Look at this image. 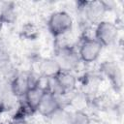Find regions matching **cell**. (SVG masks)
Segmentation results:
<instances>
[{"label":"cell","instance_id":"30bf717a","mask_svg":"<svg viewBox=\"0 0 124 124\" xmlns=\"http://www.w3.org/2000/svg\"><path fill=\"white\" fill-rule=\"evenodd\" d=\"M39 73L41 78H53L61 71L57 61L54 58H43L39 62Z\"/></svg>","mask_w":124,"mask_h":124},{"label":"cell","instance_id":"3957f363","mask_svg":"<svg viewBox=\"0 0 124 124\" xmlns=\"http://www.w3.org/2000/svg\"><path fill=\"white\" fill-rule=\"evenodd\" d=\"M118 38V27L111 21L101 20L96 24L94 30V39L98 41L102 46H109L113 45Z\"/></svg>","mask_w":124,"mask_h":124},{"label":"cell","instance_id":"277c9868","mask_svg":"<svg viewBox=\"0 0 124 124\" xmlns=\"http://www.w3.org/2000/svg\"><path fill=\"white\" fill-rule=\"evenodd\" d=\"M103 50L102 45L96 41L94 38H84L81 40L78 53L80 59V62L85 64H91L98 60Z\"/></svg>","mask_w":124,"mask_h":124},{"label":"cell","instance_id":"8fae6325","mask_svg":"<svg viewBox=\"0 0 124 124\" xmlns=\"http://www.w3.org/2000/svg\"><path fill=\"white\" fill-rule=\"evenodd\" d=\"M49 124H72L71 123V112L65 108H60L48 118Z\"/></svg>","mask_w":124,"mask_h":124},{"label":"cell","instance_id":"7c38bea8","mask_svg":"<svg viewBox=\"0 0 124 124\" xmlns=\"http://www.w3.org/2000/svg\"><path fill=\"white\" fill-rule=\"evenodd\" d=\"M0 16L3 23L13 22L16 18V11L14 5L12 3H5L0 8Z\"/></svg>","mask_w":124,"mask_h":124},{"label":"cell","instance_id":"52a82bcc","mask_svg":"<svg viewBox=\"0 0 124 124\" xmlns=\"http://www.w3.org/2000/svg\"><path fill=\"white\" fill-rule=\"evenodd\" d=\"M82 5L86 18L91 22H96V24L103 20L102 17L104 14L108 11V6L106 2L102 1H91V2H80Z\"/></svg>","mask_w":124,"mask_h":124},{"label":"cell","instance_id":"5b68a950","mask_svg":"<svg viewBox=\"0 0 124 124\" xmlns=\"http://www.w3.org/2000/svg\"><path fill=\"white\" fill-rule=\"evenodd\" d=\"M40 78H36L32 73L17 74L16 75L10 84L11 93L16 98H23L28 89L39 83Z\"/></svg>","mask_w":124,"mask_h":124},{"label":"cell","instance_id":"7a4b0ae2","mask_svg":"<svg viewBox=\"0 0 124 124\" xmlns=\"http://www.w3.org/2000/svg\"><path fill=\"white\" fill-rule=\"evenodd\" d=\"M54 59L57 61L61 71L67 72H74L80 63L78 49L70 45L59 46L55 52Z\"/></svg>","mask_w":124,"mask_h":124},{"label":"cell","instance_id":"ba28073f","mask_svg":"<svg viewBox=\"0 0 124 124\" xmlns=\"http://www.w3.org/2000/svg\"><path fill=\"white\" fill-rule=\"evenodd\" d=\"M101 71L109 79L115 91H119L122 87V75L120 68L112 61H106L101 66Z\"/></svg>","mask_w":124,"mask_h":124},{"label":"cell","instance_id":"6da1fadb","mask_svg":"<svg viewBox=\"0 0 124 124\" xmlns=\"http://www.w3.org/2000/svg\"><path fill=\"white\" fill-rule=\"evenodd\" d=\"M73 17L66 11H56L50 14L46 25L48 32L55 38L63 37L73 28Z\"/></svg>","mask_w":124,"mask_h":124},{"label":"cell","instance_id":"4fadbf2b","mask_svg":"<svg viewBox=\"0 0 124 124\" xmlns=\"http://www.w3.org/2000/svg\"><path fill=\"white\" fill-rule=\"evenodd\" d=\"M71 123L72 124H90L91 118L86 111L80 108H77L75 111L71 112Z\"/></svg>","mask_w":124,"mask_h":124},{"label":"cell","instance_id":"8992f818","mask_svg":"<svg viewBox=\"0 0 124 124\" xmlns=\"http://www.w3.org/2000/svg\"><path fill=\"white\" fill-rule=\"evenodd\" d=\"M61 97L62 96H57L51 92L46 91L37 108V111L42 116L48 118L60 108H64Z\"/></svg>","mask_w":124,"mask_h":124},{"label":"cell","instance_id":"9a60e30c","mask_svg":"<svg viewBox=\"0 0 124 124\" xmlns=\"http://www.w3.org/2000/svg\"><path fill=\"white\" fill-rule=\"evenodd\" d=\"M3 25H4V23H3L2 19H1V16H0V31L2 30V28H3Z\"/></svg>","mask_w":124,"mask_h":124},{"label":"cell","instance_id":"5bb4252c","mask_svg":"<svg viewBox=\"0 0 124 124\" xmlns=\"http://www.w3.org/2000/svg\"><path fill=\"white\" fill-rule=\"evenodd\" d=\"M9 124H28L25 119H13Z\"/></svg>","mask_w":124,"mask_h":124},{"label":"cell","instance_id":"9c48e42d","mask_svg":"<svg viewBox=\"0 0 124 124\" xmlns=\"http://www.w3.org/2000/svg\"><path fill=\"white\" fill-rule=\"evenodd\" d=\"M40 81V80H39ZM46 90L40 83L30 87L23 97V102L30 108L33 112L37 111V108L45 95Z\"/></svg>","mask_w":124,"mask_h":124}]
</instances>
